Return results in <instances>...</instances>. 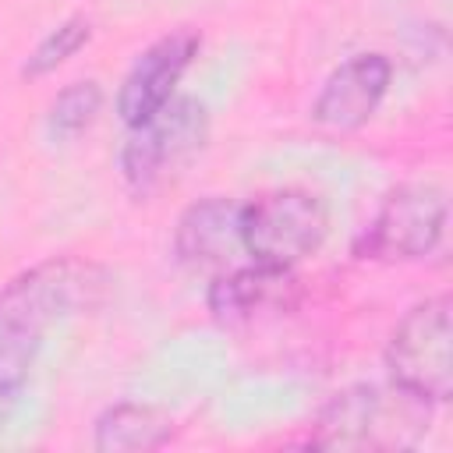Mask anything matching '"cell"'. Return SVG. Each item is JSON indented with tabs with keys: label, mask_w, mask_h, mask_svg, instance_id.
I'll return each mask as SVG.
<instances>
[{
	"label": "cell",
	"mask_w": 453,
	"mask_h": 453,
	"mask_svg": "<svg viewBox=\"0 0 453 453\" xmlns=\"http://www.w3.org/2000/svg\"><path fill=\"white\" fill-rule=\"evenodd\" d=\"M428 428V400L403 393L400 386H350L336 393L311 425L315 446L340 449H400L414 446Z\"/></svg>",
	"instance_id": "6da1fadb"
},
{
	"label": "cell",
	"mask_w": 453,
	"mask_h": 453,
	"mask_svg": "<svg viewBox=\"0 0 453 453\" xmlns=\"http://www.w3.org/2000/svg\"><path fill=\"white\" fill-rule=\"evenodd\" d=\"M329 234V209L304 188L265 191L241 202V251L273 269H294L311 258Z\"/></svg>",
	"instance_id": "7a4b0ae2"
},
{
	"label": "cell",
	"mask_w": 453,
	"mask_h": 453,
	"mask_svg": "<svg viewBox=\"0 0 453 453\" xmlns=\"http://www.w3.org/2000/svg\"><path fill=\"white\" fill-rule=\"evenodd\" d=\"M386 372L389 382L403 393L446 403L453 393V315L449 297L435 294L418 301L386 340Z\"/></svg>",
	"instance_id": "3957f363"
},
{
	"label": "cell",
	"mask_w": 453,
	"mask_h": 453,
	"mask_svg": "<svg viewBox=\"0 0 453 453\" xmlns=\"http://www.w3.org/2000/svg\"><path fill=\"white\" fill-rule=\"evenodd\" d=\"M103 287V273L78 258H50L18 273L0 290V333L42 340L60 319L85 308Z\"/></svg>",
	"instance_id": "277c9868"
},
{
	"label": "cell",
	"mask_w": 453,
	"mask_h": 453,
	"mask_svg": "<svg viewBox=\"0 0 453 453\" xmlns=\"http://www.w3.org/2000/svg\"><path fill=\"white\" fill-rule=\"evenodd\" d=\"M209 138V113L191 96H173L145 124L131 127L120 149V173L134 195H149L173 177Z\"/></svg>",
	"instance_id": "5b68a950"
},
{
	"label": "cell",
	"mask_w": 453,
	"mask_h": 453,
	"mask_svg": "<svg viewBox=\"0 0 453 453\" xmlns=\"http://www.w3.org/2000/svg\"><path fill=\"white\" fill-rule=\"evenodd\" d=\"M446 234V191L425 180L393 188L365 234L357 255L372 262H414L432 255Z\"/></svg>",
	"instance_id": "8992f818"
},
{
	"label": "cell",
	"mask_w": 453,
	"mask_h": 453,
	"mask_svg": "<svg viewBox=\"0 0 453 453\" xmlns=\"http://www.w3.org/2000/svg\"><path fill=\"white\" fill-rule=\"evenodd\" d=\"M198 46H202V39L191 28H177V32L156 39L152 46H145L117 88V117L127 127H138L152 113H159L173 99L177 81L191 67Z\"/></svg>",
	"instance_id": "52a82bcc"
},
{
	"label": "cell",
	"mask_w": 453,
	"mask_h": 453,
	"mask_svg": "<svg viewBox=\"0 0 453 453\" xmlns=\"http://www.w3.org/2000/svg\"><path fill=\"white\" fill-rule=\"evenodd\" d=\"M393 81V64L382 53H354L329 71L311 99V120L326 131H361L382 106Z\"/></svg>",
	"instance_id": "ba28073f"
},
{
	"label": "cell",
	"mask_w": 453,
	"mask_h": 453,
	"mask_svg": "<svg viewBox=\"0 0 453 453\" xmlns=\"http://www.w3.org/2000/svg\"><path fill=\"white\" fill-rule=\"evenodd\" d=\"M237 251H241V202L209 195L180 212L173 226V255L180 265L223 269L234 262Z\"/></svg>",
	"instance_id": "9c48e42d"
},
{
	"label": "cell",
	"mask_w": 453,
	"mask_h": 453,
	"mask_svg": "<svg viewBox=\"0 0 453 453\" xmlns=\"http://www.w3.org/2000/svg\"><path fill=\"white\" fill-rule=\"evenodd\" d=\"M297 301V280L294 269H273V265H244L219 273L205 294V304L212 319L234 326L248 322L262 311H287Z\"/></svg>",
	"instance_id": "30bf717a"
},
{
	"label": "cell",
	"mask_w": 453,
	"mask_h": 453,
	"mask_svg": "<svg viewBox=\"0 0 453 453\" xmlns=\"http://www.w3.org/2000/svg\"><path fill=\"white\" fill-rule=\"evenodd\" d=\"M177 425L170 414L149 403H113L92 425V446L106 453H138L159 449L173 439Z\"/></svg>",
	"instance_id": "8fae6325"
},
{
	"label": "cell",
	"mask_w": 453,
	"mask_h": 453,
	"mask_svg": "<svg viewBox=\"0 0 453 453\" xmlns=\"http://www.w3.org/2000/svg\"><path fill=\"white\" fill-rule=\"evenodd\" d=\"M103 110V88L96 81H71L67 88H60L50 99L46 110V127L53 138H78L81 131H88L96 124Z\"/></svg>",
	"instance_id": "7c38bea8"
},
{
	"label": "cell",
	"mask_w": 453,
	"mask_h": 453,
	"mask_svg": "<svg viewBox=\"0 0 453 453\" xmlns=\"http://www.w3.org/2000/svg\"><path fill=\"white\" fill-rule=\"evenodd\" d=\"M88 39H92V21H88V18H81V14L64 18V21H60L57 28H50V32L35 42V50L25 57L21 78H46V74H53V71L64 67Z\"/></svg>",
	"instance_id": "4fadbf2b"
},
{
	"label": "cell",
	"mask_w": 453,
	"mask_h": 453,
	"mask_svg": "<svg viewBox=\"0 0 453 453\" xmlns=\"http://www.w3.org/2000/svg\"><path fill=\"white\" fill-rule=\"evenodd\" d=\"M39 347H42V340L0 333V428L11 421L18 400H21L25 386H28V375H32Z\"/></svg>",
	"instance_id": "5bb4252c"
}]
</instances>
